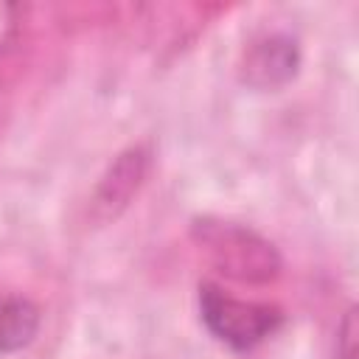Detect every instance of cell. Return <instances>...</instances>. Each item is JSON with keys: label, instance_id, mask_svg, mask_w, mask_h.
I'll return each mask as SVG.
<instances>
[{"label": "cell", "instance_id": "8992f818", "mask_svg": "<svg viewBox=\"0 0 359 359\" xmlns=\"http://www.w3.org/2000/svg\"><path fill=\"white\" fill-rule=\"evenodd\" d=\"M20 36V8L0 0V53H6Z\"/></svg>", "mask_w": 359, "mask_h": 359}, {"label": "cell", "instance_id": "3957f363", "mask_svg": "<svg viewBox=\"0 0 359 359\" xmlns=\"http://www.w3.org/2000/svg\"><path fill=\"white\" fill-rule=\"evenodd\" d=\"M300 48L289 34H264L241 56V81L255 90H278L297 76Z\"/></svg>", "mask_w": 359, "mask_h": 359}, {"label": "cell", "instance_id": "52a82bcc", "mask_svg": "<svg viewBox=\"0 0 359 359\" xmlns=\"http://www.w3.org/2000/svg\"><path fill=\"white\" fill-rule=\"evenodd\" d=\"M337 353L339 359H356V309H348L345 320L339 323Z\"/></svg>", "mask_w": 359, "mask_h": 359}, {"label": "cell", "instance_id": "6da1fadb", "mask_svg": "<svg viewBox=\"0 0 359 359\" xmlns=\"http://www.w3.org/2000/svg\"><path fill=\"white\" fill-rule=\"evenodd\" d=\"M194 238L216 264V269L233 280L269 283L280 275L283 261L275 244L238 222L202 216L194 222Z\"/></svg>", "mask_w": 359, "mask_h": 359}, {"label": "cell", "instance_id": "277c9868", "mask_svg": "<svg viewBox=\"0 0 359 359\" xmlns=\"http://www.w3.org/2000/svg\"><path fill=\"white\" fill-rule=\"evenodd\" d=\"M149 163H151V151L143 143L132 146L115 157V163L98 180L95 194H93V216L98 222L115 219L132 202V196L137 194V188L143 185V180L149 174Z\"/></svg>", "mask_w": 359, "mask_h": 359}, {"label": "cell", "instance_id": "5b68a950", "mask_svg": "<svg viewBox=\"0 0 359 359\" xmlns=\"http://www.w3.org/2000/svg\"><path fill=\"white\" fill-rule=\"evenodd\" d=\"M42 325V311L22 294H0V356L17 353L34 342Z\"/></svg>", "mask_w": 359, "mask_h": 359}, {"label": "cell", "instance_id": "7a4b0ae2", "mask_svg": "<svg viewBox=\"0 0 359 359\" xmlns=\"http://www.w3.org/2000/svg\"><path fill=\"white\" fill-rule=\"evenodd\" d=\"M199 317L219 342L241 353L258 348L283 325V311L278 306L238 300L216 283L199 286Z\"/></svg>", "mask_w": 359, "mask_h": 359}]
</instances>
